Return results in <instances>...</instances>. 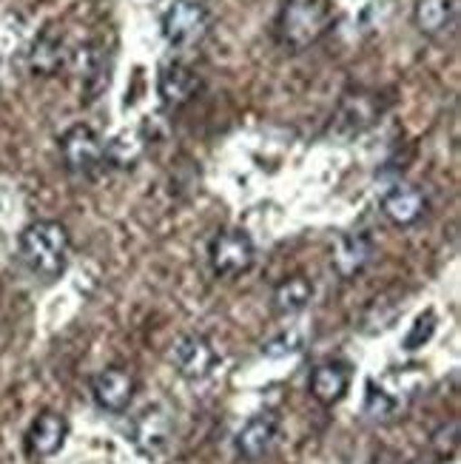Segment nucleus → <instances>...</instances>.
<instances>
[{"instance_id": "6", "label": "nucleus", "mask_w": 461, "mask_h": 464, "mask_svg": "<svg viewBox=\"0 0 461 464\" xmlns=\"http://www.w3.org/2000/svg\"><path fill=\"white\" fill-rule=\"evenodd\" d=\"M256 246L248 231L228 228L219 231L208 246V266L219 279H236L254 268Z\"/></svg>"}, {"instance_id": "3", "label": "nucleus", "mask_w": 461, "mask_h": 464, "mask_svg": "<svg viewBox=\"0 0 461 464\" xmlns=\"http://www.w3.org/2000/svg\"><path fill=\"white\" fill-rule=\"evenodd\" d=\"M388 111V100L373 89H351L336 103L328 134L336 140H353L373 129Z\"/></svg>"}, {"instance_id": "2", "label": "nucleus", "mask_w": 461, "mask_h": 464, "mask_svg": "<svg viewBox=\"0 0 461 464\" xmlns=\"http://www.w3.org/2000/svg\"><path fill=\"white\" fill-rule=\"evenodd\" d=\"M336 24L331 0H285L274 20V37L283 49L305 52L328 37Z\"/></svg>"}, {"instance_id": "8", "label": "nucleus", "mask_w": 461, "mask_h": 464, "mask_svg": "<svg viewBox=\"0 0 461 464\" xmlns=\"http://www.w3.org/2000/svg\"><path fill=\"white\" fill-rule=\"evenodd\" d=\"M137 393V379L123 368H106L91 379V399L106 413H126Z\"/></svg>"}, {"instance_id": "18", "label": "nucleus", "mask_w": 461, "mask_h": 464, "mask_svg": "<svg viewBox=\"0 0 461 464\" xmlns=\"http://www.w3.org/2000/svg\"><path fill=\"white\" fill-rule=\"evenodd\" d=\"M313 299V282L303 274L285 276L271 294V308L276 316H299Z\"/></svg>"}, {"instance_id": "1", "label": "nucleus", "mask_w": 461, "mask_h": 464, "mask_svg": "<svg viewBox=\"0 0 461 464\" xmlns=\"http://www.w3.org/2000/svg\"><path fill=\"white\" fill-rule=\"evenodd\" d=\"M17 254L34 276L52 282L69 266L72 237L66 226L57 223V219H34L20 231Z\"/></svg>"}, {"instance_id": "11", "label": "nucleus", "mask_w": 461, "mask_h": 464, "mask_svg": "<svg viewBox=\"0 0 461 464\" xmlns=\"http://www.w3.org/2000/svg\"><path fill=\"white\" fill-rule=\"evenodd\" d=\"M72 60V52H69V44L63 32L57 29H46L34 37V44L29 49V69L32 74L37 77H54L60 74Z\"/></svg>"}, {"instance_id": "7", "label": "nucleus", "mask_w": 461, "mask_h": 464, "mask_svg": "<svg viewBox=\"0 0 461 464\" xmlns=\"http://www.w3.org/2000/svg\"><path fill=\"white\" fill-rule=\"evenodd\" d=\"M216 351L211 345V339L203 334H186L174 342L171 348V365L174 371L188 379V382H203L214 373L216 368Z\"/></svg>"}, {"instance_id": "21", "label": "nucleus", "mask_w": 461, "mask_h": 464, "mask_svg": "<svg viewBox=\"0 0 461 464\" xmlns=\"http://www.w3.org/2000/svg\"><path fill=\"white\" fill-rule=\"evenodd\" d=\"M305 348V334L299 328H291V331H283L279 336H274L271 342L263 345V353L271 356V359H279V356H291V353H299Z\"/></svg>"}, {"instance_id": "5", "label": "nucleus", "mask_w": 461, "mask_h": 464, "mask_svg": "<svg viewBox=\"0 0 461 464\" xmlns=\"http://www.w3.org/2000/svg\"><path fill=\"white\" fill-rule=\"evenodd\" d=\"M57 151L63 169L74 177H94L106 166V140L86 123H77L60 134Z\"/></svg>"}, {"instance_id": "22", "label": "nucleus", "mask_w": 461, "mask_h": 464, "mask_svg": "<svg viewBox=\"0 0 461 464\" xmlns=\"http://www.w3.org/2000/svg\"><path fill=\"white\" fill-rule=\"evenodd\" d=\"M436 334V314L427 311L416 319V325L410 328V334L405 336V351H418L425 348V342H430V336Z\"/></svg>"}, {"instance_id": "13", "label": "nucleus", "mask_w": 461, "mask_h": 464, "mask_svg": "<svg viewBox=\"0 0 461 464\" xmlns=\"http://www.w3.org/2000/svg\"><path fill=\"white\" fill-rule=\"evenodd\" d=\"M276 436H279V419L274 413H256L239 428L234 448L245 461H259L274 448Z\"/></svg>"}, {"instance_id": "4", "label": "nucleus", "mask_w": 461, "mask_h": 464, "mask_svg": "<svg viewBox=\"0 0 461 464\" xmlns=\"http://www.w3.org/2000/svg\"><path fill=\"white\" fill-rule=\"evenodd\" d=\"M214 17L199 0H168L159 12V32L174 49H194L211 34Z\"/></svg>"}, {"instance_id": "15", "label": "nucleus", "mask_w": 461, "mask_h": 464, "mask_svg": "<svg viewBox=\"0 0 461 464\" xmlns=\"http://www.w3.org/2000/svg\"><path fill=\"white\" fill-rule=\"evenodd\" d=\"M171 441V421L168 413L163 408H146L134 421V445L139 448V453L157 459L168 450Z\"/></svg>"}, {"instance_id": "16", "label": "nucleus", "mask_w": 461, "mask_h": 464, "mask_svg": "<svg viewBox=\"0 0 461 464\" xmlns=\"http://www.w3.org/2000/svg\"><path fill=\"white\" fill-rule=\"evenodd\" d=\"M66 436H69V421L63 413H57V411L40 413L32 421L29 436H26L29 453L37 459H49V456L60 453V448L66 445Z\"/></svg>"}, {"instance_id": "12", "label": "nucleus", "mask_w": 461, "mask_h": 464, "mask_svg": "<svg viewBox=\"0 0 461 464\" xmlns=\"http://www.w3.org/2000/svg\"><path fill=\"white\" fill-rule=\"evenodd\" d=\"M382 214L399 228H410L427 214V197L418 186L399 183L385 191L382 197Z\"/></svg>"}, {"instance_id": "19", "label": "nucleus", "mask_w": 461, "mask_h": 464, "mask_svg": "<svg viewBox=\"0 0 461 464\" xmlns=\"http://www.w3.org/2000/svg\"><path fill=\"white\" fill-rule=\"evenodd\" d=\"M139 151H143V143H139V137L131 131H123L111 137L106 143V163L114 166V169H131L137 163Z\"/></svg>"}, {"instance_id": "20", "label": "nucleus", "mask_w": 461, "mask_h": 464, "mask_svg": "<svg viewBox=\"0 0 461 464\" xmlns=\"http://www.w3.org/2000/svg\"><path fill=\"white\" fill-rule=\"evenodd\" d=\"M396 413V399L368 382V396H365V416L373 421H388Z\"/></svg>"}, {"instance_id": "17", "label": "nucleus", "mask_w": 461, "mask_h": 464, "mask_svg": "<svg viewBox=\"0 0 461 464\" xmlns=\"http://www.w3.org/2000/svg\"><path fill=\"white\" fill-rule=\"evenodd\" d=\"M348 388H351V368L345 362H322V365L313 368L311 382H308L311 396L325 408L342 401Z\"/></svg>"}, {"instance_id": "14", "label": "nucleus", "mask_w": 461, "mask_h": 464, "mask_svg": "<svg viewBox=\"0 0 461 464\" xmlns=\"http://www.w3.org/2000/svg\"><path fill=\"white\" fill-rule=\"evenodd\" d=\"M373 239L368 234H345L336 239L331 266L342 279H353L373 262Z\"/></svg>"}, {"instance_id": "9", "label": "nucleus", "mask_w": 461, "mask_h": 464, "mask_svg": "<svg viewBox=\"0 0 461 464\" xmlns=\"http://www.w3.org/2000/svg\"><path fill=\"white\" fill-rule=\"evenodd\" d=\"M413 26L433 44H447L458 26V0H416Z\"/></svg>"}, {"instance_id": "10", "label": "nucleus", "mask_w": 461, "mask_h": 464, "mask_svg": "<svg viewBox=\"0 0 461 464\" xmlns=\"http://www.w3.org/2000/svg\"><path fill=\"white\" fill-rule=\"evenodd\" d=\"M199 89H203V80H199V74L191 66L179 63V60L166 63L157 74V94H159V100H163L166 109L188 106L191 100L199 94Z\"/></svg>"}]
</instances>
